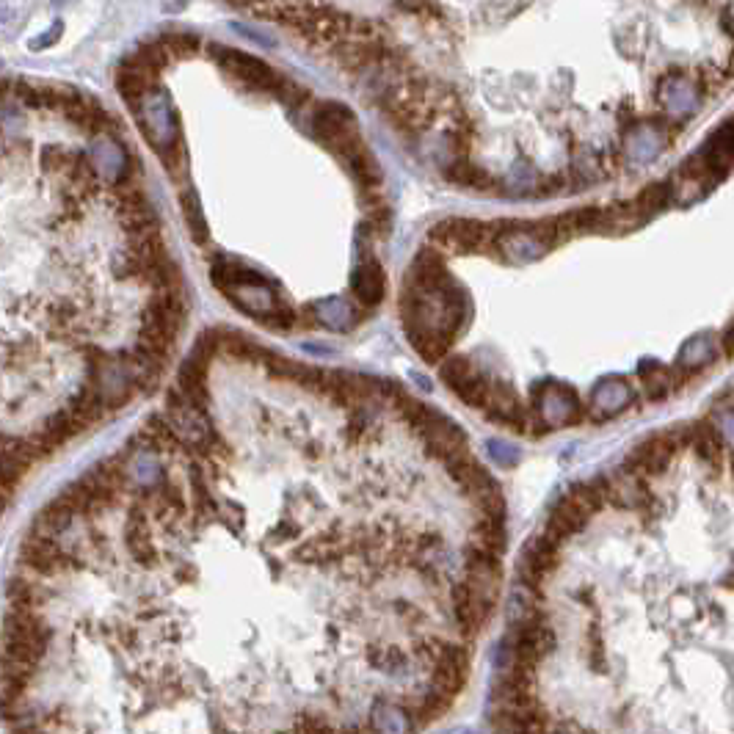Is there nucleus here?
Masks as SVG:
<instances>
[{
    "label": "nucleus",
    "instance_id": "28",
    "mask_svg": "<svg viewBox=\"0 0 734 734\" xmlns=\"http://www.w3.org/2000/svg\"><path fill=\"white\" fill-rule=\"evenodd\" d=\"M58 34H61V23H56V25H53V28H50V31H47V34H42V36H39V39H34V42H31V47H34V50H42V47H50V42H53V39H56Z\"/></svg>",
    "mask_w": 734,
    "mask_h": 734
},
{
    "label": "nucleus",
    "instance_id": "29",
    "mask_svg": "<svg viewBox=\"0 0 734 734\" xmlns=\"http://www.w3.org/2000/svg\"><path fill=\"white\" fill-rule=\"evenodd\" d=\"M296 729H301V732H329V723L304 718V721H299V726H296Z\"/></svg>",
    "mask_w": 734,
    "mask_h": 734
},
{
    "label": "nucleus",
    "instance_id": "23",
    "mask_svg": "<svg viewBox=\"0 0 734 734\" xmlns=\"http://www.w3.org/2000/svg\"><path fill=\"white\" fill-rule=\"evenodd\" d=\"M436 367H439V379L445 381L450 390H456V387H461L470 376H475V370H472L467 356H445Z\"/></svg>",
    "mask_w": 734,
    "mask_h": 734
},
{
    "label": "nucleus",
    "instance_id": "2",
    "mask_svg": "<svg viewBox=\"0 0 734 734\" xmlns=\"http://www.w3.org/2000/svg\"><path fill=\"white\" fill-rule=\"evenodd\" d=\"M213 58L238 81L252 86V89H260V92H279V86L285 81L282 75H276L271 64H265L249 53H241V50H232V47H213Z\"/></svg>",
    "mask_w": 734,
    "mask_h": 734
},
{
    "label": "nucleus",
    "instance_id": "13",
    "mask_svg": "<svg viewBox=\"0 0 734 734\" xmlns=\"http://www.w3.org/2000/svg\"><path fill=\"white\" fill-rule=\"evenodd\" d=\"M127 547L130 552L136 555L138 563H144V566H155L158 561V552L152 547V539H150V522L147 517L141 514V511H133L130 519H127Z\"/></svg>",
    "mask_w": 734,
    "mask_h": 734
},
{
    "label": "nucleus",
    "instance_id": "20",
    "mask_svg": "<svg viewBox=\"0 0 734 734\" xmlns=\"http://www.w3.org/2000/svg\"><path fill=\"white\" fill-rule=\"evenodd\" d=\"M674 183H668V180H660V183H649L643 188L641 194L635 196V202L641 205V210L646 216L652 218L657 216L660 210H666L671 205V199H674Z\"/></svg>",
    "mask_w": 734,
    "mask_h": 734
},
{
    "label": "nucleus",
    "instance_id": "11",
    "mask_svg": "<svg viewBox=\"0 0 734 734\" xmlns=\"http://www.w3.org/2000/svg\"><path fill=\"white\" fill-rule=\"evenodd\" d=\"M688 448L699 453L701 461H707L712 470H721L723 464V439L718 434V428L710 425L707 420H696L690 423V439Z\"/></svg>",
    "mask_w": 734,
    "mask_h": 734
},
{
    "label": "nucleus",
    "instance_id": "16",
    "mask_svg": "<svg viewBox=\"0 0 734 734\" xmlns=\"http://www.w3.org/2000/svg\"><path fill=\"white\" fill-rule=\"evenodd\" d=\"M174 343H177V334L163 329L158 323L144 321L141 334H138V348H144L147 354L158 356V359H169Z\"/></svg>",
    "mask_w": 734,
    "mask_h": 734
},
{
    "label": "nucleus",
    "instance_id": "10",
    "mask_svg": "<svg viewBox=\"0 0 734 734\" xmlns=\"http://www.w3.org/2000/svg\"><path fill=\"white\" fill-rule=\"evenodd\" d=\"M649 221V216L643 213L641 205L632 199V202H619V205H610L602 210V227L599 232L605 235H627L643 227Z\"/></svg>",
    "mask_w": 734,
    "mask_h": 734
},
{
    "label": "nucleus",
    "instance_id": "21",
    "mask_svg": "<svg viewBox=\"0 0 734 734\" xmlns=\"http://www.w3.org/2000/svg\"><path fill=\"white\" fill-rule=\"evenodd\" d=\"M448 177L456 185H464V188H472V191H486L492 185V177L483 172V169H478V166H472L467 158H459V161L453 163L448 169Z\"/></svg>",
    "mask_w": 734,
    "mask_h": 734
},
{
    "label": "nucleus",
    "instance_id": "18",
    "mask_svg": "<svg viewBox=\"0 0 734 734\" xmlns=\"http://www.w3.org/2000/svg\"><path fill=\"white\" fill-rule=\"evenodd\" d=\"M75 517V511L69 508L61 497H56L53 503H47L39 514H36V533H45V536H53L58 530L69 528V522Z\"/></svg>",
    "mask_w": 734,
    "mask_h": 734
},
{
    "label": "nucleus",
    "instance_id": "24",
    "mask_svg": "<svg viewBox=\"0 0 734 734\" xmlns=\"http://www.w3.org/2000/svg\"><path fill=\"white\" fill-rule=\"evenodd\" d=\"M180 205H183V216H185V224H188V232H191V238H194L199 246L207 243L210 232H207V221H205V216H202V210H199V199H196L194 194H183Z\"/></svg>",
    "mask_w": 734,
    "mask_h": 734
},
{
    "label": "nucleus",
    "instance_id": "3",
    "mask_svg": "<svg viewBox=\"0 0 734 734\" xmlns=\"http://www.w3.org/2000/svg\"><path fill=\"white\" fill-rule=\"evenodd\" d=\"M677 442L671 439V434H654L646 442L635 445L632 453L627 456V470L632 475H660L666 472L671 459L677 456Z\"/></svg>",
    "mask_w": 734,
    "mask_h": 734
},
{
    "label": "nucleus",
    "instance_id": "9",
    "mask_svg": "<svg viewBox=\"0 0 734 734\" xmlns=\"http://www.w3.org/2000/svg\"><path fill=\"white\" fill-rule=\"evenodd\" d=\"M448 475L456 481V486H459L467 497H472L475 492H481L486 483H492L489 472L483 470V464L472 456L470 450H464V453H459L456 459L448 461Z\"/></svg>",
    "mask_w": 734,
    "mask_h": 734
},
{
    "label": "nucleus",
    "instance_id": "12",
    "mask_svg": "<svg viewBox=\"0 0 734 734\" xmlns=\"http://www.w3.org/2000/svg\"><path fill=\"white\" fill-rule=\"evenodd\" d=\"M351 287H354V296L367 307H376L384 299L387 293V279H384V271H381L379 263H365L356 268L354 279H351Z\"/></svg>",
    "mask_w": 734,
    "mask_h": 734
},
{
    "label": "nucleus",
    "instance_id": "1",
    "mask_svg": "<svg viewBox=\"0 0 734 734\" xmlns=\"http://www.w3.org/2000/svg\"><path fill=\"white\" fill-rule=\"evenodd\" d=\"M312 136L321 141L326 150H332L340 161L351 150L362 144L356 116L340 103H323L312 111Z\"/></svg>",
    "mask_w": 734,
    "mask_h": 734
},
{
    "label": "nucleus",
    "instance_id": "26",
    "mask_svg": "<svg viewBox=\"0 0 734 734\" xmlns=\"http://www.w3.org/2000/svg\"><path fill=\"white\" fill-rule=\"evenodd\" d=\"M161 42L166 45V50H169V56H174V58H185L199 50V39H196L194 34H185V31L163 36Z\"/></svg>",
    "mask_w": 734,
    "mask_h": 734
},
{
    "label": "nucleus",
    "instance_id": "7",
    "mask_svg": "<svg viewBox=\"0 0 734 734\" xmlns=\"http://www.w3.org/2000/svg\"><path fill=\"white\" fill-rule=\"evenodd\" d=\"M23 563L39 574H56L67 566V558L53 544L50 536H45V533H31L23 544Z\"/></svg>",
    "mask_w": 734,
    "mask_h": 734
},
{
    "label": "nucleus",
    "instance_id": "5",
    "mask_svg": "<svg viewBox=\"0 0 734 734\" xmlns=\"http://www.w3.org/2000/svg\"><path fill=\"white\" fill-rule=\"evenodd\" d=\"M588 519H591V514L585 511L583 505L577 503L574 497H569V494H563L561 500L555 503V508L550 511V519H547L544 533H547L552 541L563 544L569 536L580 533V530L588 525Z\"/></svg>",
    "mask_w": 734,
    "mask_h": 734
},
{
    "label": "nucleus",
    "instance_id": "8",
    "mask_svg": "<svg viewBox=\"0 0 734 734\" xmlns=\"http://www.w3.org/2000/svg\"><path fill=\"white\" fill-rule=\"evenodd\" d=\"M660 100L666 105L671 114L685 116L693 114L701 103V92L696 89V83L690 81L688 75L682 72H671L663 86H660Z\"/></svg>",
    "mask_w": 734,
    "mask_h": 734
},
{
    "label": "nucleus",
    "instance_id": "19",
    "mask_svg": "<svg viewBox=\"0 0 734 734\" xmlns=\"http://www.w3.org/2000/svg\"><path fill=\"white\" fill-rule=\"evenodd\" d=\"M53 442H56L58 448L61 445H67L69 439H75L78 434H83L86 431V425L75 417V412L72 409H64V412H56L50 420L45 423V428H42Z\"/></svg>",
    "mask_w": 734,
    "mask_h": 734
},
{
    "label": "nucleus",
    "instance_id": "4",
    "mask_svg": "<svg viewBox=\"0 0 734 734\" xmlns=\"http://www.w3.org/2000/svg\"><path fill=\"white\" fill-rule=\"evenodd\" d=\"M453 610H456V621L464 635H478L483 624L489 621L494 610V599L481 594L478 588H472L467 580L453 588Z\"/></svg>",
    "mask_w": 734,
    "mask_h": 734
},
{
    "label": "nucleus",
    "instance_id": "17",
    "mask_svg": "<svg viewBox=\"0 0 734 734\" xmlns=\"http://www.w3.org/2000/svg\"><path fill=\"white\" fill-rule=\"evenodd\" d=\"M69 409L75 412V417L81 420L86 428L94 423H100L103 420V414H105V401L100 398V392H97V384H89V387H83L75 398H72V403H69Z\"/></svg>",
    "mask_w": 734,
    "mask_h": 734
},
{
    "label": "nucleus",
    "instance_id": "15",
    "mask_svg": "<svg viewBox=\"0 0 734 734\" xmlns=\"http://www.w3.org/2000/svg\"><path fill=\"white\" fill-rule=\"evenodd\" d=\"M470 547L489 552V555H497V558H500V555L505 552V547H508V539H505V522L478 517V525L472 528Z\"/></svg>",
    "mask_w": 734,
    "mask_h": 734
},
{
    "label": "nucleus",
    "instance_id": "22",
    "mask_svg": "<svg viewBox=\"0 0 734 734\" xmlns=\"http://www.w3.org/2000/svg\"><path fill=\"white\" fill-rule=\"evenodd\" d=\"M453 392H456L470 409H489V403H492V384L486 379H481V376H470V379L464 381L461 387H456Z\"/></svg>",
    "mask_w": 734,
    "mask_h": 734
},
{
    "label": "nucleus",
    "instance_id": "30",
    "mask_svg": "<svg viewBox=\"0 0 734 734\" xmlns=\"http://www.w3.org/2000/svg\"><path fill=\"white\" fill-rule=\"evenodd\" d=\"M721 343H723V351H726L729 356H734V321L726 326V332H723Z\"/></svg>",
    "mask_w": 734,
    "mask_h": 734
},
{
    "label": "nucleus",
    "instance_id": "6",
    "mask_svg": "<svg viewBox=\"0 0 734 734\" xmlns=\"http://www.w3.org/2000/svg\"><path fill=\"white\" fill-rule=\"evenodd\" d=\"M423 436L425 445H428V456L445 461V464H448L450 459H456V456L464 453V450H470L467 448V434H464L456 423L445 420V417H439Z\"/></svg>",
    "mask_w": 734,
    "mask_h": 734
},
{
    "label": "nucleus",
    "instance_id": "27",
    "mask_svg": "<svg viewBox=\"0 0 734 734\" xmlns=\"http://www.w3.org/2000/svg\"><path fill=\"white\" fill-rule=\"evenodd\" d=\"M232 28H235L238 34H243V36H249V39H254V42H263L265 47H274V36L263 34V31H252V28H246V25H232Z\"/></svg>",
    "mask_w": 734,
    "mask_h": 734
},
{
    "label": "nucleus",
    "instance_id": "14",
    "mask_svg": "<svg viewBox=\"0 0 734 734\" xmlns=\"http://www.w3.org/2000/svg\"><path fill=\"white\" fill-rule=\"evenodd\" d=\"M701 155L707 158L710 169L718 177L734 169V125H723L715 136L707 141V147L701 150Z\"/></svg>",
    "mask_w": 734,
    "mask_h": 734
},
{
    "label": "nucleus",
    "instance_id": "25",
    "mask_svg": "<svg viewBox=\"0 0 734 734\" xmlns=\"http://www.w3.org/2000/svg\"><path fill=\"white\" fill-rule=\"evenodd\" d=\"M144 434L150 436L155 448L166 450V453L177 450V434H174V428L163 417H150L147 425H144Z\"/></svg>",
    "mask_w": 734,
    "mask_h": 734
}]
</instances>
